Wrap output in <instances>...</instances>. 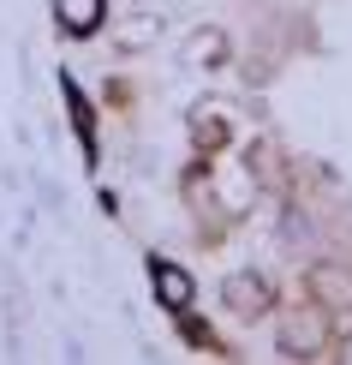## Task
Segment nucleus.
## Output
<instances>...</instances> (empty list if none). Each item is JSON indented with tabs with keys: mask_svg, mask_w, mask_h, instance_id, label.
Instances as JSON below:
<instances>
[{
	"mask_svg": "<svg viewBox=\"0 0 352 365\" xmlns=\"http://www.w3.org/2000/svg\"><path fill=\"white\" fill-rule=\"evenodd\" d=\"M281 341H287V354H316L323 347V306H311V312H299V317H287L281 324Z\"/></svg>",
	"mask_w": 352,
	"mask_h": 365,
	"instance_id": "nucleus-1",
	"label": "nucleus"
},
{
	"mask_svg": "<svg viewBox=\"0 0 352 365\" xmlns=\"http://www.w3.org/2000/svg\"><path fill=\"white\" fill-rule=\"evenodd\" d=\"M227 306H233V317H263L274 306V294L257 276H233V282H227Z\"/></svg>",
	"mask_w": 352,
	"mask_h": 365,
	"instance_id": "nucleus-2",
	"label": "nucleus"
},
{
	"mask_svg": "<svg viewBox=\"0 0 352 365\" xmlns=\"http://www.w3.org/2000/svg\"><path fill=\"white\" fill-rule=\"evenodd\" d=\"M311 294L323 299L329 312H352V276H346V269H316V276H311Z\"/></svg>",
	"mask_w": 352,
	"mask_h": 365,
	"instance_id": "nucleus-3",
	"label": "nucleus"
},
{
	"mask_svg": "<svg viewBox=\"0 0 352 365\" xmlns=\"http://www.w3.org/2000/svg\"><path fill=\"white\" fill-rule=\"evenodd\" d=\"M191 294H197V287H191V276H186V269H174V264H156V299H161V306L186 312V306H191Z\"/></svg>",
	"mask_w": 352,
	"mask_h": 365,
	"instance_id": "nucleus-4",
	"label": "nucleus"
},
{
	"mask_svg": "<svg viewBox=\"0 0 352 365\" xmlns=\"http://www.w3.org/2000/svg\"><path fill=\"white\" fill-rule=\"evenodd\" d=\"M54 19L72 30V36H90L102 24V0H54Z\"/></svg>",
	"mask_w": 352,
	"mask_h": 365,
	"instance_id": "nucleus-5",
	"label": "nucleus"
},
{
	"mask_svg": "<svg viewBox=\"0 0 352 365\" xmlns=\"http://www.w3.org/2000/svg\"><path fill=\"white\" fill-rule=\"evenodd\" d=\"M191 138L203 144V150H215V144L227 138V126H221V108H197V120H191Z\"/></svg>",
	"mask_w": 352,
	"mask_h": 365,
	"instance_id": "nucleus-6",
	"label": "nucleus"
},
{
	"mask_svg": "<svg viewBox=\"0 0 352 365\" xmlns=\"http://www.w3.org/2000/svg\"><path fill=\"white\" fill-rule=\"evenodd\" d=\"M341 359H352V341H346V347H341Z\"/></svg>",
	"mask_w": 352,
	"mask_h": 365,
	"instance_id": "nucleus-7",
	"label": "nucleus"
}]
</instances>
